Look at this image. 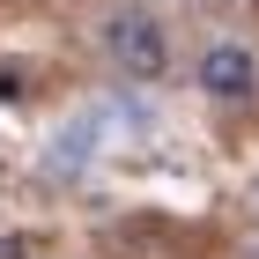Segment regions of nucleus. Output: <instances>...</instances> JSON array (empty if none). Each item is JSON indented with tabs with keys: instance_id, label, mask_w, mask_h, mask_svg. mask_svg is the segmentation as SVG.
<instances>
[{
	"instance_id": "f257e3e1",
	"label": "nucleus",
	"mask_w": 259,
	"mask_h": 259,
	"mask_svg": "<svg viewBox=\"0 0 259 259\" xmlns=\"http://www.w3.org/2000/svg\"><path fill=\"white\" fill-rule=\"evenodd\" d=\"M97 37H104V60L119 67L126 81H163L170 74V30L148 8H111Z\"/></svg>"
},
{
	"instance_id": "f03ea898",
	"label": "nucleus",
	"mask_w": 259,
	"mask_h": 259,
	"mask_svg": "<svg viewBox=\"0 0 259 259\" xmlns=\"http://www.w3.org/2000/svg\"><path fill=\"white\" fill-rule=\"evenodd\" d=\"M200 89H207V97L215 104H252L259 97V60L252 52H244V45H207V52H200Z\"/></svg>"
},
{
	"instance_id": "7ed1b4c3",
	"label": "nucleus",
	"mask_w": 259,
	"mask_h": 259,
	"mask_svg": "<svg viewBox=\"0 0 259 259\" xmlns=\"http://www.w3.org/2000/svg\"><path fill=\"white\" fill-rule=\"evenodd\" d=\"M244 259H259V244H252V252H244Z\"/></svg>"
}]
</instances>
